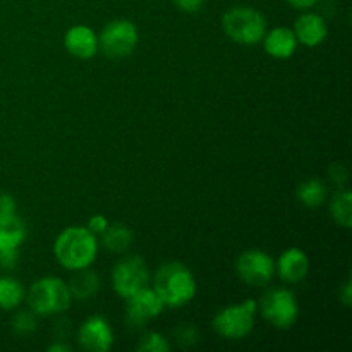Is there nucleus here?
Returning a JSON list of instances; mask_svg holds the SVG:
<instances>
[{"label": "nucleus", "instance_id": "obj_1", "mask_svg": "<svg viewBox=\"0 0 352 352\" xmlns=\"http://www.w3.org/2000/svg\"><path fill=\"white\" fill-rule=\"evenodd\" d=\"M54 253L58 263L67 270L88 268L98 253L96 236L88 227H67L55 239Z\"/></svg>", "mask_w": 352, "mask_h": 352}, {"label": "nucleus", "instance_id": "obj_2", "mask_svg": "<svg viewBox=\"0 0 352 352\" xmlns=\"http://www.w3.org/2000/svg\"><path fill=\"white\" fill-rule=\"evenodd\" d=\"M153 291L162 299L164 306L181 308L196 296V278L186 265L172 261L162 265L155 272Z\"/></svg>", "mask_w": 352, "mask_h": 352}, {"label": "nucleus", "instance_id": "obj_3", "mask_svg": "<svg viewBox=\"0 0 352 352\" xmlns=\"http://www.w3.org/2000/svg\"><path fill=\"white\" fill-rule=\"evenodd\" d=\"M223 33L241 45H256L267 33V21L260 10L237 6L227 10L222 17Z\"/></svg>", "mask_w": 352, "mask_h": 352}, {"label": "nucleus", "instance_id": "obj_4", "mask_svg": "<svg viewBox=\"0 0 352 352\" xmlns=\"http://www.w3.org/2000/svg\"><path fill=\"white\" fill-rule=\"evenodd\" d=\"M72 296L69 285L57 277H45L34 282L30 289L28 302L34 315L48 316L67 311Z\"/></svg>", "mask_w": 352, "mask_h": 352}, {"label": "nucleus", "instance_id": "obj_5", "mask_svg": "<svg viewBox=\"0 0 352 352\" xmlns=\"http://www.w3.org/2000/svg\"><path fill=\"white\" fill-rule=\"evenodd\" d=\"M254 315H256V301L248 299L241 305L227 306L217 313L213 318V329L223 339L239 340L253 330Z\"/></svg>", "mask_w": 352, "mask_h": 352}, {"label": "nucleus", "instance_id": "obj_6", "mask_svg": "<svg viewBox=\"0 0 352 352\" xmlns=\"http://www.w3.org/2000/svg\"><path fill=\"white\" fill-rule=\"evenodd\" d=\"M263 318L278 330L291 329L299 315V306L289 289L275 287L263 294L260 302Z\"/></svg>", "mask_w": 352, "mask_h": 352}, {"label": "nucleus", "instance_id": "obj_7", "mask_svg": "<svg viewBox=\"0 0 352 352\" xmlns=\"http://www.w3.org/2000/svg\"><path fill=\"white\" fill-rule=\"evenodd\" d=\"M138 45V28L127 19L110 21L98 36V48L107 57L122 58L133 54Z\"/></svg>", "mask_w": 352, "mask_h": 352}, {"label": "nucleus", "instance_id": "obj_8", "mask_svg": "<svg viewBox=\"0 0 352 352\" xmlns=\"http://www.w3.org/2000/svg\"><path fill=\"white\" fill-rule=\"evenodd\" d=\"M148 284V268L143 258H122L112 270L113 291L122 298H129L134 292L141 291Z\"/></svg>", "mask_w": 352, "mask_h": 352}, {"label": "nucleus", "instance_id": "obj_9", "mask_svg": "<svg viewBox=\"0 0 352 352\" xmlns=\"http://www.w3.org/2000/svg\"><path fill=\"white\" fill-rule=\"evenodd\" d=\"M237 275L243 282L253 287H261L272 280L275 274V263L270 254L260 250H251L241 254L236 263Z\"/></svg>", "mask_w": 352, "mask_h": 352}, {"label": "nucleus", "instance_id": "obj_10", "mask_svg": "<svg viewBox=\"0 0 352 352\" xmlns=\"http://www.w3.org/2000/svg\"><path fill=\"white\" fill-rule=\"evenodd\" d=\"M164 309V302L153 289H141L127 298V323L140 329L150 320L157 318Z\"/></svg>", "mask_w": 352, "mask_h": 352}, {"label": "nucleus", "instance_id": "obj_11", "mask_svg": "<svg viewBox=\"0 0 352 352\" xmlns=\"http://www.w3.org/2000/svg\"><path fill=\"white\" fill-rule=\"evenodd\" d=\"M78 340L85 351L109 352L112 349L113 333L105 318L91 316L79 327Z\"/></svg>", "mask_w": 352, "mask_h": 352}, {"label": "nucleus", "instance_id": "obj_12", "mask_svg": "<svg viewBox=\"0 0 352 352\" xmlns=\"http://www.w3.org/2000/svg\"><path fill=\"white\" fill-rule=\"evenodd\" d=\"M65 50L72 55L86 60V58L95 57L98 52V36L95 31L88 26H72L71 30L65 33L64 38Z\"/></svg>", "mask_w": 352, "mask_h": 352}, {"label": "nucleus", "instance_id": "obj_13", "mask_svg": "<svg viewBox=\"0 0 352 352\" xmlns=\"http://www.w3.org/2000/svg\"><path fill=\"white\" fill-rule=\"evenodd\" d=\"M292 31L296 34V40L301 41L302 45H306V47H318L320 43L325 41L329 28H327L325 19L322 16L306 12L296 19L294 30Z\"/></svg>", "mask_w": 352, "mask_h": 352}, {"label": "nucleus", "instance_id": "obj_14", "mask_svg": "<svg viewBox=\"0 0 352 352\" xmlns=\"http://www.w3.org/2000/svg\"><path fill=\"white\" fill-rule=\"evenodd\" d=\"M277 270L282 280L289 282V284H298V282L305 280L306 275H308L309 260L305 251L298 250V248H291V250L284 251L280 254Z\"/></svg>", "mask_w": 352, "mask_h": 352}, {"label": "nucleus", "instance_id": "obj_15", "mask_svg": "<svg viewBox=\"0 0 352 352\" xmlns=\"http://www.w3.org/2000/svg\"><path fill=\"white\" fill-rule=\"evenodd\" d=\"M265 50L275 58H289L298 48L294 31L289 28H275L270 33H265Z\"/></svg>", "mask_w": 352, "mask_h": 352}, {"label": "nucleus", "instance_id": "obj_16", "mask_svg": "<svg viewBox=\"0 0 352 352\" xmlns=\"http://www.w3.org/2000/svg\"><path fill=\"white\" fill-rule=\"evenodd\" d=\"M26 239V226L17 215L0 219V251L19 250Z\"/></svg>", "mask_w": 352, "mask_h": 352}, {"label": "nucleus", "instance_id": "obj_17", "mask_svg": "<svg viewBox=\"0 0 352 352\" xmlns=\"http://www.w3.org/2000/svg\"><path fill=\"white\" fill-rule=\"evenodd\" d=\"M78 274L72 277V280L69 282V291H71L72 298L79 299V301H86V299L93 298V296L98 292L100 280L96 277L95 272L88 270V268H82V270H76Z\"/></svg>", "mask_w": 352, "mask_h": 352}, {"label": "nucleus", "instance_id": "obj_18", "mask_svg": "<svg viewBox=\"0 0 352 352\" xmlns=\"http://www.w3.org/2000/svg\"><path fill=\"white\" fill-rule=\"evenodd\" d=\"M103 236V246L112 253H124L133 243V232L127 226L116 223V226L107 227Z\"/></svg>", "mask_w": 352, "mask_h": 352}, {"label": "nucleus", "instance_id": "obj_19", "mask_svg": "<svg viewBox=\"0 0 352 352\" xmlns=\"http://www.w3.org/2000/svg\"><path fill=\"white\" fill-rule=\"evenodd\" d=\"M296 195H298V199L305 206H308V208H318L325 201L327 189L320 179H309V181H305L302 184H299Z\"/></svg>", "mask_w": 352, "mask_h": 352}, {"label": "nucleus", "instance_id": "obj_20", "mask_svg": "<svg viewBox=\"0 0 352 352\" xmlns=\"http://www.w3.org/2000/svg\"><path fill=\"white\" fill-rule=\"evenodd\" d=\"M24 299V289L16 278L0 277V309L9 311L17 308Z\"/></svg>", "mask_w": 352, "mask_h": 352}, {"label": "nucleus", "instance_id": "obj_21", "mask_svg": "<svg viewBox=\"0 0 352 352\" xmlns=\"http://www.w3.org/2000/svg\"><path fill=\"white\" fill-rule=\"evenodd\" d=\"M330 212H332L333 220L339 223L344 229H351L352 226V195L351 191L344 189L339 191L332 199L330 205Z\"/></svg>", "mask_w": 352, "mask_h": 352}, {"label": "nucleus", "instance_id": "obj_22", "mask_svg": "<svg viewBox=\"0 0 352 352\" xmlns=\"http://www.w3.org/2000/svg\"><path fill=\"white\" fill-rule=\"evenodd\" d=\"M170 349L167 339L157 332L144 333L143 339L138 344V351L140 352H167Z\"/></svg>", "mask_w": 352, "mask_h": 352}, {"label": "nucleus", "instance_id": "obj_23", "mask_svg": "<svg viewBox=\"0 0 352 352\" xmlns=\"http://www.w3.org/2000/svg\"><path fill=\"white\" fill-rule=\"evenodd\" d=\"M12 329L14 332L19 336H26L36 329V322H34V313L31 311H19L12 320Z\"/></svg>", "mask_w": 352, "mask_h": 352}, {"label": "nucleus", "instance_id": "obj_24", "mask_svg": "<svg viewBox=\"0 0 352 352\" xmlns=\"http://www.w3.org/2000/svg\"><path fill=\"white\" fill-rule=\"evenodd\" d=\"M16 215V201L7 192H0V219Z\"/></svg>", "mask_w": 352, "mask_h": 352}, {"label": "nucleus", "instance_id": "obj_25", "mask_svg": "<svg viewBox=\"0 0 352 352\" xmlns=\"http://www.w3.org/2000/svg\"><path fill=\"white\" fill-rule=\"evenodd\" d=\"M172 2L175 3V7H177L179 10L188 14L198 12V10L205 6V0H172Z\"/></svg>", "mask_w": 352, "mask_h": 352}, {"label": "nucleus", "instance_id": "obj_26", "mask_svg": "<svg viewBox=\"0 0 352 352\" xmlns=\"http://www.w3.org/2000/svg\"><path fill=\"white\" fill-rule=\"evenodd\" d=\"M107 227H109V222H107V219L103 215H95L93 219H89L88 222V229L91 230L93 234H103L107 230Z\"/></svg>", "mask_w": 352, "mask_h": 352}, {"label": "nucleus", "instance_id": "obj_27", "mask_svg": "<svg viewBox=\"0 0 352 352\" xmlns=\"http://www.w3.org/2000/svg\"><path fill=\"white\" fill-rule=\"evenodd\" d=\"M17 263V250L0 251V265L3 268H14Z\"/></svg>", "mask_w": 352, "mask_h": 352}, {"label": "nucleus", "instance_id": "obj_28", "mask_svg": "<svg viewBox=\"0 0 352 352\" xmlns=\"http://www.w3.org/2000/svg\"><path fill=\"white\" fill-rule=\"evenodd\" d=\"M330 177H332V181L336 182V184H342V182L347 179L346 168H344L342 165H336V167L330 170Z\"/></svg>", "mask_w": 352, "mask_h": 352}, {"label": "nucleus", "instance_id": "obj_29", "mask_svg": "<svg viewBox=\"0 0 352 352\" xmlns=\"http://www.w3.org/2000/svg\"><path fill=\"white\" fill-rule=\"evenodd\" d=\"M177 337H179V340L186 339L188 340V346H191L196 339V332L192 327H182L181 330H177Z\"/></svg>", "mask_w": 352, "mask_h": 352}, {"label": "nucleus", "instance_id": "obj_30", "mask_svg": "<svg viewBox=\"0 0 352 352\" xmlns=\"http://www.w3.org/2000/svg\"><path fill=\"white\" fill-rule=\"evenodd\" d=\"M285 2L291 7H294V9H309V7L315 6L318 0H285Z\"/></svg>", "mask_w": 352, "mask_h": 352}, {"label": "nucleus", "instance_id": "obj_31", "mask_svg": "<svg viewBox=\"0 0 352 352\" xmlns=\"http://www.w3.org/2000/svg\"><path fill=\"white\" fill-rule=\"evenodd\" d=\"M340 301L344 302L346 306L352 305V291H351V280H347L344 284V289L340 291Z\"/></svg>", "mask_w": 352, "mask_h": 352}, {"label": "nucleus", "instance_id": "obj_32", "mask_svg": "<svg viewBox=\"0 0 352 352\" xmlns=\"http://www.w3.org/2000/svg\"><path fill=\"white\" fill-rule=\"evenodd\" d=\"M48 351L55 352V351H71V347L65 346V344H55V346L48 347Z\"/></svg>", "mask_w": 352, "mask_h": 352}]
</instances>
